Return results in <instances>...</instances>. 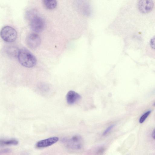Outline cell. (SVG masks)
<instances>
[{
  "label": "cell",
  "instance_id": "8",
  "mask_svg": "<svg viewBox=\"0 0 155 155\" xmlns=\"http://www.w3.org/2000/svg\"><path fill=\"white\" fill-rule=\"evenodd\" d=\"M81 98L80 95L73 91H70L66 96V99L68 104H73Z\"/></svg>",
  "mask_w": 155,
  "mask_h": 155
},
{
  "label": "cell",
  "instance_id": "14",
  "mask_svg": "<svg viewBox=\"0 0 155 155\" xmlns=\"http://www.w3.org/2000/svg\"><path fill=\"white\" fill-rule=\"evenodd\" d=\"M152 136L153 138L155 139V128L152 132Z\"/></svg>",
  "mask_w": 155,
  "mask_h": 155
},
{
  "label": "cell",
  "instance_id": "15",
  "mask_svg": "<svg viewBox=\"0 0 155 155\" xmlns=\"http://www.w3.org/2000/svg\"><path fill=\"white\" fill-rule=\"evenodd\" d=\"M104 150V149H103V148H101V149H100L99 150H98V153H101Z\"/></svg>",
  "mask_w": 155,
  "mask_h": 155
},
{
  "label": "cell",
  "instance_id": "7",
  "mask_svg": "<svg viewBox=\"0 0 155 155\" xmlns=\"http://www.w3.org/2000/svg\"><path fill=\"white\" fill-rule=\"evenodd\" d=\"M68 141V146L73 149L79 150L82 147V139L79 136H73Z\"/></svg>",
  "mask_w": 155,
  "mask_h": 155
},
{
  "label": "cell",
  "instance_id": "1",
  "mask_svg": "<svg viewBox=\"0 0 155 155\" xmlns=\"http://www.w3.org/2000/svg\"><path fill=\"white\" fill-rule=\"evenodd\" d=\"M17 57L19 62L24 67L30 68L36 64L37 60L36 58L25 49H22L19 50Z\"/></svg>",
  "mask_w": 155,
  "mask_h": 155
},
{
  "label": "cell",
  "instance_id": "2",
  "mask_svg": "<svg viewBox=\"0 0 155 155\" xmlns=\"http://www.w3.org/2000/svg\"><path fill=\"white\" fill-rule=\"evenodd\" d=\"M2 39L8 42H12L15 41L17 37V33L13 27L9 26L4 27L0 32Z\"/></svg>",
  "mask_w": 155,
  "mask_h": 155
},
{
  "label": "cell",
  "instance_id": "3",
  "mask_svg": "<svg viewBox=\"0 0 155 155\" xmlns=\"http://www.w3.org/2000/svg\"><path fill=\"white\" fill-rule=\"evenodd\" d=\"M45 21L41 17L35 15L32 16L30 21V26L34 31L39 32L41 31L45 27Z\"/></svg>",
  "mask_w": 155,
  "mask_h": 155
},
{
  "label": "cell",
  "instance_id": "11",
  "mask_svg": "<svg viewBox=\"0 0 155 155\" xmlns=\"http://www.w3.org/2000/svg\"><path fill=\"white\" fill-rule=\"evenodd\" d=\"M151 110H149L144 113L139 119V123L140 124L143 123L151 113Z\"/></svg>",
  "mask_w": 155,
  "mask_h": 155
},
{
  "label": "cell",
  "instance_id": "9",
  "mask_svg": "<svg viewBox=\"0 0 155 155\" xmlns=\"http://www.w3.org/2000/svg\"><path fill=\"white\" fill-rule=\"evenodd\" d=\"M43 3L45 7L49 9L55 8L57 5V2L56 0H44Z\"/></svg>",
  "mask_w": 155,
  "mask_h": 155
},
{
  "label": "cell",
  "instance_id": "13",
  "mask_svg": "<svg viewBox=\"0 0 155 155\" xmlns=\"http://www.w3.org/2000/svg\"><path fill=\"white\" fill-rule=\"evenodd\" d=\"M114 126V125H112L109 126L104 131L103 135H105L107 134L112 130Z\"/></svg>",
  "mask_w": 155,
  "mask_h": 155
},
{
  "label": "cell",
  "instance_id": "16",
  "mask_svg": "<svg viewBox=\"0 0 155 155\" xmlns=\"http://www.w3.org/2000/svg\"><path fill=\"white\" fill-rule=\"evenodd\" d=\"M153 105L155 106V102L154 103Z\"/></svg>",
  "mask_w": 155,
  "mask_h": 155
},
{
  "label": "cell",
  "instance_id": "4",
  "mask_svg": "<svg viewBox=\"0 0 155 155\" xmlns=\"http://www.w3.org/2000/svg\"><path fill=\"white\" fill-rule=\"evenodd\" d=\"M138 9L141 12L146 14L151 12L154 6V2L151 0H141L137 3Z\"/></svg>",
  "mask_w": 155,
  "mask_h": 155
},
{
  "label": "cell",
  "instance_id": "10",
  "mask_svg": "<svg viewBox=\"0 0 155 155\" xmlns=\"http://www.w3.org/2000/svg\"><path fill=\"white\" fill-rule=\"evenodd\" d=\"M0 145H17L18 143V141L14 139L0 140Z\"/></svg>",
  "mask_w": 155,
  "mask_h": 155
},
{
  "label": "cell",
  "instance_id": "6",
  "mask_svg": "<svg viewBox=\"0 0 155 155\" xmlns=\"http://www.w3.org/2000/svg\"><path fill=\"white\" fill-rule=\"evenodd\" d=\"M59 139V138L57 137H51L38 141L36 143L35 146L38 148L47 147L56 143Z\"/></svg>",
  "mask_w": 155,
  "mask_h": 155
},
{
  "label": "cell",
  "instance_id": "5",
  "mask_svg": "<svg viewBox=\"0 0 155 155\" xmlns=\"http://www.w3.org/2000/svg\"><path fill=\"white\" fill-rule=\"evenodd\" d=\"M41 39L39 36L35 33L29 35L26 39V42L28 46L32 49L38 47L41 43Z\"/></svg>",
  "mask_w": 155,
  "mask_h": 155
},
{
  "label": "cell",
  "instance_id": "12",
  "mask_svg": "<svg viewBox=\"0 0 155 155\" xmlns=\"http://www.w3.org/2000/svg\"><path fill=\"white\" fill-rule=\"evenodd\" d=\"M150 45L151 48L155 50V36L151 39L150 41Z\"/></svg>",
  "mask_w": 155,
  "mask_h": 155
}]
</instances>
